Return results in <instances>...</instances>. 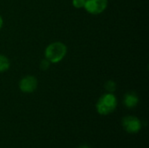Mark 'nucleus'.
<instances>
[{"instance_id": "1", "label": "nucleus", "mask_w": 149, "mask_h": 148, "mask_svg": "<svg viewBox=\"0 0 149 148\" xmlns=\"http://www.w3.org/2000/svg\"><path fill=\"white\" fill-rule=\"evenodd\" d=\"M67 53V46L59 41L51 43L45 50V58L52 64L59 63Z\"/></svg>"}, {"instance_id": "8", "label": "nucleus", "mask_w": 149, "mask_h": 148, "mask_svg": "<svg viewBox=\"0 0 149 148\" xmlns=\"http://www.w3.org/2000/svg\"><path fill=\"white\" fill-rule=\"evenodd\" d=\"M105 89L107 92H110V93H113L116 90V87H117V85L114 81L113 80H108L105 83Z\"/></svg>"}, {"instance_id": "2", "label": "nucleus", "mask_w": 149, "mask_h": 148, "mask_svg": "<svg viewBox=\"0 0 149 148\" xmlns=\"http://www.w3.org/2000/svg\"><path fill=\"white\" fill-rule=\"evenodd\" d=\"M118 106V100L113 93L107 92L100 97L96 103L97 113L100 115L106 116L113 113Z\"/></svg>"}, {"instance_id": "10", "label": "nucleus", "mask_w": 149, "mask_h": 148, "mask_svg": "<svg viewBox=\"0 0 149 148\" xmlns=\"http://www.w3.org/2000/svg\"><path fill=\"white\" fill-rule=\"evenodd\" d=\"M50 62L45 58V59H43L41 62H40V69L42 71H46L49 67H50Z\"/></svg>"}, {"instance_id": "6", "label": "nucleus", "mask_w": 149, "mask_h": 148, "mask_svg": "<svg viewBox=\"0 0 149 148\" xmlns=\"http://www.w3.org/2000/svg\"><path fill=\"white\" fill-rule=\"evenodd\" d=\"M123 103L127 108H134L139 103V97L134 92H128L124 96Z\"/></svg>"}, {"instance_id": "9", "label": "nucleus", "mask_w": 149, "mask_h": 148, "mask_svg": "<svg viewBox=\"0 0 149 148\" xmlns=\"http://www.w3.org/2000/svg\"><path fill=\"white\" fill-rule=\"evenodd\" d=\"M72 5L76 9H81L85 6V0H72Z\"/></svg>"}, {"instance_id": "3", "label": "nucleus", "mask_w": 149, "mask_h": 148, "mask_svg": "<svg viewBox=\"0 0 149 148\" xmlns=\"http://www.w3.org/2000/svg\"><path fill=\"white\" fill-rule=\"evenodd\" d=\"M108 0H85V10L93 15H98L106 10Z\"/></svg>"}, {"instance_id": "7", "label": "nucleus", "mask_w": 149, "mask_h": 148, "mask_svg": "<svg viewBox=\"0 0 149 148\" xmlns=\"http://www.w3.org/2000/svg\"><path fill=\"white\" fill-rule=\"evenodd\" d=\"M10 62L9 58L4 55L0 54V73L7 72L10 69Z\"/></svg>"}, {"instance_id": "4", "label": "nucleus", "mask_w": 149, "mask_h": 148, "mask_svg": "<svg viewBox=\"0 0 149 148\" xmlns=\"http://www.w3.org/2000/svg\"><path fill=\"white\" fill-rule=\"evenodd\" d=\"M122 126L124 130L129 133H137L141 131L142 124L137 117L128 115L123 118Z\"/></svg>"}, {"instance_id": "11", "label": "nucleus", "mask_w": 149, "mask_h": 148, "mask_svg": "<svg viewBox=\"0 0 149 148\" xmlns=\"http://www.w3.org/2000/svg\"><path fill=\"white\" fill-rule=\"evenodd\" d=\"M3 20L2 16L0 15V30H1V28L3 27Z\"/></svg>"}, {"instance_id": "12", "label": "nucleus", "mask_w": 149, "mask_h": 148, "mask_svg": "<svg viewBox=\"0 0 149 148\" xmlns=\"http://www.w3.org/2000/svg\"><path fill=\"white\" fill-rule=\"evenodd\" d=\"M79 148H90L88 146H81V147H79Z\"/></svg>"}, {"instance_id": "5", "label": "nucleus", "mask_w": 149, "mask_h": 148, "mask_svg": "<svg viewBox=\"0 0 149 148\" xmlns=\"http://www.w3.org/2000/svg\"><path fill=\"white\" fill-rule=\"evenodd\" d=\"M18 87L24 93H32L38 87V79L33 75L24 76L20 79Z\"/></svg>"}]
</instances>
